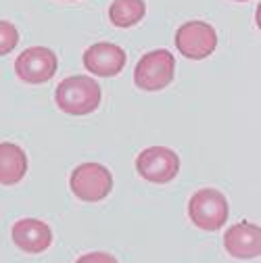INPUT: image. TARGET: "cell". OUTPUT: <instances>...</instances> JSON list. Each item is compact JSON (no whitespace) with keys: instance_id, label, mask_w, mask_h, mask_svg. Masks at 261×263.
<instances>
[{"instance_id":"6da1fadb","label":"cell","mask_w":261,"mask_h":263,"mask_svg":"<svg viewBox=\"0 0 261 263\" xmlns=\"http://www.w3.org/2000/svg\"><path fill=\"white\" fill-rule=\"evenodd\" d=\"M101 86L96 84V80L88 78V76H71L65 78L54 92V103L57 107L73 117H82V115H90L99 109L101 105Z\"/></svg>"},{"instance_id":"7a4b0ae2","label":"cell","mask_w":261,"mask_h":263,"mask_svg":"<svg viewBox=\"0 0 261 263\" xmlns=\"http://www.w3.org/2000/svg\"><path fill=\"white\" fill-rule=\"evenodd\" d=\"M228 215H230L228 199L223 196V192L215 188H201L188 201L190 221L205 232H217L219 228L226 226Z\"/></svg>"},{"instance_id":"3957f363","label":"cell","mask_w":261,"mask_h":263,"mask_svg":"<svg viewBox=\"0 0 261 263\" xmlns=\"http://www.w3.org/2000/svg\"><path fill=\"white\" fill-rule=\"evenodd\" d=\"M176 76V59L170 50L157 48L146 52L134 69V84L140 90L157 92L167 88Z\"/></svg>"},{"instance_id":"277c9868","label":"cell","mask_w":261,"mask_h":263,"mask_svg":"<svg viewBox=\"0 0 261 263\" xmlns=\"http://www.w3.org/2000/svg\"><path fill=\"white\" fill-rule=\"evenodd\" d=\"M69 188L84 203H101L113 190V174L101 163H82L71 172Z\"/></svg>"},{"instance_id":"5b68a950","label":"cell","mask_w":261,"mask_h":263,"mask_svg":"<svg viewBox=\"0 0 261 263\" xmlns=\"http://www.w3.org/2000/svg\"><path fill=\"white\" fill-rule=\"evenodd\" d=\"M176 48L190 61H203L217 48V31L211 23L201 19L186 21L176 31Z\"/></svg>"},{"instance_id":"8992f818","label":"cell","mask_w":261,"mask_h":263,"mask_svg":"<svg viewBox=\"0 0 261 263\" xmlns=\"http://www.w3.org/2000/svg\"><path fill=\"white\" fill-rule=\"evenodd\" d=\"M136 172L151 184H170L180 174V157L167 146H148L136 157Z\"/></svg>"},{"instance_id":"52a82bcc","label":"cell","mask_w":261,"mask_h":263,"mask_svg":"<svg viewBox=\"0 0 261 263\" xmlns=\"http://www.w3.org/2000/svg\"><path fill=\"white\" fill-rule=\"evenodd\" d=\"M57 69H59V59L46 46H31V48L23 50L15 61L17 78L31 86L50 82L54 78Z\"/></svg>"},{"instance_id":"ba28073f","label":"cell","mask_w":261,"mask_h":263,"mask_svg":"<svg viewBox=\"0 0 261 263\" xmlns=\"http://www.w3.org/2000/svg\"><path fill=\"white\" fill-rule=\"evenodd\" d=\"M125 50L113 42H96L84 52V67L99 78L119 76L125 67Z\"/></svg>"},{"instance_id":"9c48e42d","label":"cell","mask_w":261,"mask_h":263,"mask_svg":"<svg viewBox=\"0 0 261 263\" xmlns=\"http://www.w3.org/2000/svg\"><path fill=\"white\" fill-rule=\"evenodd\" d=\"M11 238L19 251L29 253V255H38V253H44L52 245V230L42 219L23 217L13 223Z\"/></svg>"},{"instance_id":"30bf717a","label":"cell","mask_w":261,"mask_h":263,"mask_svg":"<svg viewBox=\"0 0 261 263\" xmlns=\"http://www.w3.org/2000/svg\"><path fill=\"white\" fill-rule=\"evenodd\" d=\"M223 249L234 259H257L261 255V228L251 221L230 226L223 234Z\"/></svg>"},{"instance_id":"8fae6325","label":"cell","mask_w":261,"mask_h":263,"mask_svg":"<svg viewBox=\"0 0 261 263\" xmlns=\"http://www.w3.org/2000/svg\"><path fill=\"white\" fill-rule=\"evenodd\" d=\"M27 174V155L19 144L0 142V184L15 186Z\"/></svg>"},{"instance_id":"7c38bea8","label":"cell","mask_w":261,"mask_h":263,"mask_svg":"<svg viewBox=\"0 0 261 263\" xmlns=\"http://www.w3.org/2000/svg\"><path fill=\"white\" fill-rule=\"evenodd\" d=\"M146 15V3L144 0H113L109 7V19L115 27L127 29L138 25Z\"/></svg>"},{"instance_id":"4fadbf2b","label":"cell","mask_w":261,"mask_h":263,"mask_svg":"<svg viewBox=\"0 0 261 263\" xmlns=\"http://www.w3.org/2000/svg\"><path fill=\"white\" fill-rule=\"evenodd\" d=\"M19 44V31L11 21L0 19V57H5L15 50Z\"/></svg>"},{"instance_id":"5bb4252c","label":"cell","mask_w":261,"mask_h":263,"mask_svg":"<svg viewBox=\"0 0 261 263\" xmlns=\"http://www.w3.org/2000/svg\"><path fill=\"white\" fill-rule=\"evenodd\" d=\"M76 263H119L113 255L109 253H103V251H94V253H86L82 255Z\"/></svg>"},{"instance_id":"9a60e30c","label":"cell","mask_w":261,"mask_h":263,"mask_svg":"<svg viewBox=\"0 0 261 263\" xmlns=\"http://www.w3.org/2000/svg\"><path fill=\"white\" fill-rule=\"evenodd\" d=\"M65 3H78V0H65Z\"/></svg>"},{"instance_id":"2e32d148","label":"cell","mask_w":261,"mask_h":263,"mask_svg":"<svg viewBox=\"0 0 261 263\" xmlns=\"http://www.w3.org/2000/svg\"><path fill=\"white\" fill-rule=\"evenodd\" d=\"M234 3H247V0H234Z\"/></svg>"}]
</instances>
